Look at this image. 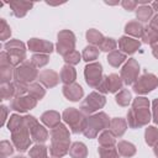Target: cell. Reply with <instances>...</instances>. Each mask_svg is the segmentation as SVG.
I'll return each instance as SVG.
<instances>
[{
  "instance_id": "44",
  "label": "cell",
  "mask_w": 158,
  "mask_h": 158,
  "mask_svg": "<svg viewBox=\"0 0 158 158\" xmlns=\"http://www.w3.org/2000/svg\"><path fill=\"white\" fill-rule=\"evenodd\" d=\"M0 151H1V158H6L9 154L12 153V147H11V144L9 142L2 141L1 146H0Z\"/></svg>"
},
{
  "instance_id": "45",
  "label": "cell",
  "mask_w": 158,
  "mask_h": 158,
  "mask_svg": "<svg viewBox=\"0 0 158 158\" xmlns=\"http://www.w3.org/2000/svg\"><path fill=\"white\" fill-rule=\"evenodd\" d=\"M10 35H11V30H10V27L7 26L6 21H5L4 19H1V28H0V36H1V40H6Z\"/></svg>"
},
{
  "instance_id": "23",
  "label": "cell",
  "mask_w": 158,
  "mask_h": 158,
  "mask_svg": "<svg viewBox=\"0 0 158 158\" xmlns=\"http://www.w3.org/2000/svg\"><path fill=\"white\" fill-rule=\"evenodd\" d=\"M43 123H46L49 128H54L59 125V114L56 111H47L41 116Z\"/></svg>"
},
{
  "instance_id": "22",
  "label": "cell",
  "mask_w": 158,
  "mask_h": 158,
  "mask_svg": "<svg viewBox=\"0 0 158 158\" xmlns=\"http://www.w3.org/2000/svg\"><path fill=\"white\" fill-rule=\"evenodd\" d=\"M60 80L65 84V85H69V84H73L74 80H75V77H77V73H75V69L70 65H64L62 68V72H60Z\"/></svg>"
},
{
  "instance_id": "29",
  "label": "cell",
  "mask_w": 158,
  "mask_h": 158,
  "mask_svg": "<svg viewBox=\"0 0 158 158\" xmlns=\"http://www.w3.org/2000/svg\"><path fill=\"white\" fill-rule=\"evenodd\" d=\"M86 38H88V41H89L90 43H93V44H95V46H100V44L102 43V41H104L102 35H101L99 31L94 30V28H91V30H89V31L86 32Z\"/></svg>"
},
{
  "instance_id": "19",
  "label": "cell",
  "mask_w": 158,
  "mask_h": 158,
  "mask_svg": "<svg viewBox=\"0 0 158 158\" xmlns=\"http://www.w3.org/2000/svg\"><path fill=\"white\" fill-rule=\"evenodd\" d=\"M38 80H40L42 84H44L47 88H52V86H56V85L58 84V81H59V75H58L56 72L47 69V70H43V72L40 73Z\"/></svg>"
},
{
  "instance_id": "27",
  "label": "cell",
  "mask_w": 158,
  "mask_h": 158,
  "mask_svg": "<svg viewBox=\"0 0 158 158\" xmlns=\"http://www.w3.org/2000/svg\"><path fill=\"white\" fill-rule=\"evenodd\" d=\"M117 151H118V153H120L121 156H123V157H131V156H133V154L136 153L135 146H133L132 143L126 142V141L118 142V144H117Z\"/></svg>"
},
{
  "instance_id": "7",
  "label": "cell",
  "mask_w": 158,
  "mask_h": 158,
  "mask_svg": "<svg viewBox=\"0 0 158 158\" xmlns=\"http://www.w3.org/2000/svg\"><path fill=\"white\" fill-rule=\"evenodd\" d=\"M6 53L10 56V62L12 65L21 63L25 59V44L19 40H12L5 44Z\"/></svg>"
},
{
  "instance_id": "52",
  "label": "cell",
  "mask_w": 158,
  "mask_h": 158,
  "mask_svg": "<svg viewBox=\"0 0 158 158\" xmlns=\"http://www.w3.org/2000/svg\"><path fill=\"white\" fill-rule=\"evenodd\" d=\"M154 153H156V156L158 157V143L154 146Z\"/></svg>"
},
{
  "instance_id": "41",
  "label": "cell",
  "mask_w": 158,
  "mask_h": 158,
  "mask_svg": "<svg viewBox=\"0 0 158 158\" xmlns=\"http://www.w3.org/2000/svg\"><path fill=\"white\" fill-rule=\"evenodd\" d=\"M15 95V85L14 84H2L1 88V98L2 99H9Z\"/></svg>"
},
{
  "instance_id": "2",
  "label": "cell",
  "mask_w": 158,
  "mask_h": 158,
  "mask_svg": "<svg viewBox=\"0 0 158 158\" xmlns=\"http://www.w3.org/2000/svg\"><path fill=\"white\" fill-rule=\"evenodd\" d=\"M52 146L49 147L51 156L54 158H60L69 151V132L64 125L59 123L51 131Z\"/></svg>"
},
{
  "instance_id": "9",
  "label": "cell",
  "mask_w": 158,
  "mask_h": 158,
  "mask_svg": "<svg viewBox=\"0 0 158 158\" xmlns=\"http://www.w3.org/2000/svg\"><path fill=\"white\" fill-rule=\"evenodd\" d=\"M158 85V79L151 73H146L133 83V90L137 94H146Z\"/></svg>"
},
{
  "instance_id": "26",
  "label": "cell",
  "mask_w": 158,
  "mask_h": 158,
  "mask_svg": "<svg viewBox=\"0 0 158 158\" xmlns=\"http://www.w3.org/2000/svg\"><path fill=\"white\" fill-rule=\"evenodd\" d=\"M152 14H153V9L148 5H141L136 10V16L142 22H147L152 17Z\"/></svg>"
},
{
  "instance_id": "47",
  "label": "cell",
  "mask_w": 158,
  "mask_h": 158,
  "mask_svg": "<svg viewBox=\"0 0 158 158\" xmlns=\"http://www.w3.org/2000/svg\"><path fill=\"white\" fill-rule=\"evenodd\" d=\"M153 121L158 125V99L153 101Z\"/></svg>"
},
{
  "instance_id": "25",
  "label": "cell",
  "mask_w": 158,
  "mask_h": 158,
  "mask_svg": "<svg viewBox=\"0 0 158 158\" xmlns=\"http://www.w3.org/2000/svg\"><path fill=\"white\" fill-rule=\"evenodd\" d=\"M69 154L73 158H85L86 154H88V151H86V147H85L84 143L75 142L69 148Z\"/></svg>"
},
{
  "instance_id": "20",
  "label": "cell",
  "mask_w": 158,
  "mask_h": 158,
  "mask_svg": "<svg viewBox=\"0 0 158 158\" xmlns=\"http://www.w3.org/2000/svg\"><path fill=\"white\" fill-rule=\"evenodd\" d=\"M139 44L141 43L137 40H133V38H130V37H121L118 40L120 49H122L125 53H128V54L135 53L139 48Z\"/></svg>"
},
{
  "instance_id": "39",
  "label": "cell",
  "mask_w": 158,
  "mask_h": 158,
  "mask_svg": "<svg viewBox=\"0 0 158 158\" xmlns=\"http://www.w3.org/2000/svg\"><path fill=\"white\" fill-rule=\"evenodd\" d=\"M11 68H12V65L1 63V81H2V84L9 83L10 78L12 77V69Z\"/></svg>"
},
{
  "instance_id": "32",
  "label": "cell",
  "mask_w": 158,
  "mask_h": 158,
  "mask_svg": "<svg viewBox=\"0 0 158 158\" xmlns=\"http://www.w3.org/2000/svg\"><path fill=\"white\" fill-rule=\"evenodd\" d=\"M142 40H143V42H144V43L153 44V43L158 40V32H157V31H154L152 27H147V28H144V32H143Z\"/></svg>"
},
{
  "instance_id": "31",
  "label": "cell",
  "mask_w": 158,
  "mask_h": 158,
  "mask_svg": "<svg viewBox=\"0 0 158 158\" xmlns=\"http://www.w3.org/2000/svg\"><path fill=\"white\" fill-rule=\"evenodd\" d=\"M146 142L149 146H156L158 143V130L153 126H149L146 130Z\"/></svg>"
},
{
  "instance_id": "36",
  "label": "cell",
  "mask_w": 158,
  "mask_h": 158,
  "mask_svg": "<svg viewBox=\"0 0 158 158\" xmlns=\"http://www.w3.org/2000/svg\"><path fill=\"white\" fill-rule=\"evenodd\" d=\"M131 101V93L128 90H121L117 95H116V102L121 106H127Z\"/></svg>"
},
{
  "instance_id": "28",
  "label": "cell",
  "mask_w": 158,
  "mask_h": 158,
  "mask_svg": "<svg viewBox=\"0 0 158 158\" xmlns=\"http://www.w3.org/2000/svg\"><path fill=\"white\" fill-rule=\"evenodd\" d=\"M126 59V56L123 53H121L120 51H112L109 57H107V62L112 65V67H118L121 65Z\"/></svg>"
},
{
  "instance_id": "8",
  "label": "cell",
  "mask_w": 158,
  "mask_h": 158,
  "mask_svg": "<svg viewBox=\"0 0 158 158\" xmlns=\"http://www.w3.org/2000/svg\"><path fill=\"white\" fill-rule=\"evenodd\" d=\"M23 118H25V125L27 126L33 141H36L37 143H43L48 138V132L42 126H40V123L36 121L33 116H26Z\"/></svg>"
},
{
  "instance_id": "15",
  "label": "cell",
  "mask_w": 158,
  "mask_h": 158,
  "mask_svg": "<svg viewBox=\"0 0 158 158\" xmlns=\"http://www.w3.org/2000/svg\"><path fill=\"white\" fill-rule=\"evenodd\" d=\"M36 99L32 96H19L16 99L12 100L11 102V107L16 111L20 112H26L27 110L32 109L36 106Z\"/></svg>"
},
{
  "instance_id": "40",
  "label": "cell",
  "mask_w": 158,
  "mask_h": 158,
  "mask_svg": "<svg viewBox=\"0 0 158 158\" xmlns=\"http://www.w3.org/2000/svg\"><path fill=\"white\" fill-rule=\"evenodd\" d=\"M31 63H32L36 68L43 67V65H46V64L48 63V56H46V54H35V56H32V58H31Z\"/></svg>"
},
{
  "instance_id": "4",
  "label": "cell",
  "mask_w": 158,
  "mask_h": 158,
  "mask_svg": "<svg viewBox=\"0 0 158 158\" xmlns=\"http://www.w3.org/2000/svg\"><path fill=\"white\" fill-rule=\"evenodd\" d=\"M63 118L70 126V128L74 133L84 132V130L86 127V118L83 116V114L80 111H78L73 107L67 109L63 112Z\"/></svg>"
},
{
  "instance_id": "30",
  "label": "cell",
  "mask_w": 158,
  "mask_h": 158,
  "mask_svg": "<svg viewBox=\"0 0 158 158\" xmlns=\"http://www.w3.org/2000/svg\"><path fill=\"white\" fill-rule=\"evenodd\" d=\"M99 143L102 147H112L115 144L114 135L110 131H105L99 136Z\"/></svg>"
},
{
  "instance_id": "24",
  "label": "cell",
  "mask_w": 158,
  "mask_h": 158,
  "mask_svg": "<svg viewBox=\"0 0 158 158\" xmlns=\"http://www.w3.org/2000/svg\"><path fill=\"white\" fill-rule=\"evenodd\" d=\"M125 32L127 35H131V36H135V37H142L143 32H144V28L138 21H131L126 25Z\"/></svg>"
},
{
  "instance_id": "6",
  "label": "cell",
  "mask_w": 158,
  "mask_h": 158,
  "mask_svg": "<svg viewBox=\"0 0 158 158\" xmlns=\"http://www.w3.org/2000/svg\"><path fill=\"white\" fill-rule=\"evenodd\" d=\"M37 75H38L37 69L31 62H23L20 67H17L15 69V73H14L16 81L23 83V84L35 80L37 78Z\"/></svg>"
},
{
  "instance_id": "53",
  "label": "cell",
  "mask_w": 158,
  "mask_h": 158,
  "mask_svg": "<svg viewBox=\"0 0 158 158\" xmlns=\"http://www.w3.org/2000/svg\"><path fill=\"white\" fill-rule=\"evenodd\" d=\"M15 158H25V157H21V156H17V157H15Z\"/></svg>"
},
{
  "instance_id": "49",
  "label": "cell",
  "mask_w": 158,
  "mask_h": 158,
  "mask_svg": "<svg viewBox=\"0 0 158 158\" xmlns=\"http://www.w3.org/2000/svg\"><path fill=\"white\" fill-rule=\"evenodd\" d=\"M152 48H153V56L156 58H158V40L152 44Z\"/></svg>"
},
{
  "instance_id": "12",
  "label": "cell",
  "mask_w": 158,
  "mask_h": 158,
  "mask_svg": "<svg viewBox=\"0 0 158 158\" xmlns=\"http://www.w3.org/2000/svg\"><path fill=\"white\" fill-rule=\"evenodd\" d=\"M12 142L19 151H26L30 147L31 139H30V133L26 125L12 131Z\"/></svg>"
},
{
  "instance_id": "37",
  "label": "cell",
  "mask_w": 158,
  "mask_h": 158,
  "mask_svg": "<svg viewBox=\"0 0 158 158\" xmlns=\"http://www.w3.org/2000/svg\"><path fill=\"white\" fill-rule=\"evenodd\" d=\"M99 154L101 158H118V153L114 147H100Z\"/></svg>"
},
{
  "instance_id": "51",
  "label": "cell",
  "mask_w": 158,
  "mask_h": 158,
  "mask_svg": "<svg viewBox=\"0 0 158 158\" xmlns=\"http://www.w3.org/2000/svg\"><path fill=\"white\" fill-rule=\"evenodd\" d=\"M152 9H153V10H156V11L158 12V1H156V2H153V4H152Z\"/></svg>"
},
{
  "instance_id": "21",
  "label": "cell",
  "mask_w": 158,
  "mask_h": 158,
  "mask_svg": "<svg viewBox=\"0 0 158 158\" xmlns=\"http://www.w3.org/2000/svg\"><path fill=\"white\" fill-rule=\"evenodd\" d=\"M126 121L121 117H116L110 121V132L115 136H122L126 131Z\"/></svg>"
},
{
  "instance_id": "46",
  "label": "cell",
  "mask_w": 158,
  "mask_h": 158,
  "mask_svg": "<svg viewBox=\"0 0 158 158\" xmlns=\"http://www.w3.org/2000/svg\"><path fill=\"white\" fill-rule=\"evenodd\" d=\"M121 5L123 6L125 10H127V11H132V10L136 9V6H137L138 4H137V1H133V0H123V1L121 2Z\"/></svg>"
},
{
  "instance_id": "33",
  "label": "cell",
  "mask_w": 158,
  "mask_h": 158,
  "mask_svg": "<svg viewBox=\"0 0 158 158\" xmlns=\"http://www.w3.org/2000/svg\"><path fill=\"white\" fill-rule=\"evenodd\" d=\"M30 158H47V148L43 144H36L30 151Z\"/></svg>"
},
{
  "instance_id": "16",
  "label": "cell",
  "mask_w": 158,
  "mask_h": 158,
  "mask_svg": "<svg viewBox=\"0 0 158 158\" xmlns=\"http://www.w3.org/2000/svg\"><path fill=\"white\" fill-rule=\"evenodd\" d=\"M28 48L33 52H41V53H51L53 51V44L44 40L38 38H31L28 41Z\"/></svg>"
},
{
  "instance_id": "17",
  "label": "cell",
  "mask_w": 158,
  "mask_h": 158,
  "mask_svg": "<svg viewBox=\"0 0 158 158\" xmlns=\"http://www.w3.org/2000/svg\"><path fill=\"white\" fill-rule=\"evenodd\" d=\"M63 94L67 99H69L72 101H78L83 96V88L77 83L64 85L63 86Z\"/></svg>"
},
{
  "instance_id": "13",
  "label": "cell",
  "mask_w": 158,
  "mask_h": 158,
  "mask_svg": "<svg viewBox=\"0 0 158 158\" xmlns=\"http://www.w3.org/2000/svg\"><path fill=\"white\" fill-rule=\"evenodd\" d=\"M138 73H139V65L136 62V59L131 58L121 69V79H123L126 84H133L138 79Z\"/></svg>"
},
{
  "instance_id": "34",
  "label": "cell",
  "mask_w": 158,
  "mask_h": 158,
  "mask_svg": "<svg viewBox=\"0 0 158 158\" xmlns=\"http://www.w3.org/2000/svg\"><path fill=\"white\" fill-rule=\"evenodd\" d=\"M28 94H30V96L38 100V99H42L44 96V89L40 84H31L28 86Z\"/></svg>"
},
{
  "instance_id": "14",
  "label": "cell",
  "mask_w": 158,
  "mask_h": 158,
  "mask_svg": "<svg viewBox=\"0 0 158 158\" xmlns=\"http://www.w3.org/2000/svg\"><path fill=\"white\" fill-rule=\"evenodd\" d=\"M122 86V80L117 74H110L105 77L99 84L98 89L101 93H116Z\"/></svg>"
},
{
  "instance_id": "42",
  "label": "cell",
  "mask_w": 158,
  "mask_h": 158,
  "mask_svg": "<svg viewBox=\"0 0 158 158\" xmlns=\"http://www.w3.org/2000/svg\"><path fill=\"white\" fill-rule=\"evenodd\" d=\"M116 42L112 40V38H104L102 43L99 46V48L101 51H105V52H109V51H114L116 48Z\"/></svg>"
},
{
  "instance_id": "18",
  "label": "cell",
  "mask_w": 158,
  "mask_h": 158,
  "mask_svg": "<svg viewBox=\"0 0 158 158\" xmlns=\"http://www.w3.org/2000/svg\"><path fill=\"white\" fill-rule=\"evenodd\" d=\"M7 5L12 9L15 16L23 17L27 14V11L33 6V2H30V1H10V2H7Z\"/></svg>"
},
{
  "instance_id": "3",
  "label": "cell",
  "mask_w": 158,
  "mask_h": 158,
  "mask_svg": "<svg viewBox=\"0 0 158 158\" xmlns=\"http://www.w3.org/2000/svg\"><path fill=\"white\" fill-rule=\"evenodd\" d=\"M109 127H110V120L107 115L104 112H99L86 118V127L83 133L89 138H94L99 131Z\"/></svg>"
},
{
  "instance_id": "35",
  "label": "cell",
  "mask_w": 158,
  "mask_h": 158,
  "mask_svg": "<svg viewBox=\"0 0 158 158\" xmlns=\"http://www.w3.org/2000/svg\"><path fill=\"white\" fill-rule=\"evenodd\" d=\"M98 56H99V49L96 47H94V46H88L84 49V52H83V58L86 62H90V60L96 59Z\"/></svg>"
},
{
  "instance_id": "5",
  "label": "cell",
  "mask_w": 158,
  "mask_h": 158,
  "mask_svg": "<svg viewBox=\"0 0 158 158\" xmlns=\"http://www.w3.org/2000/svg\"><path fill=\"white\" fill-rule=\"evenodd\" d=\"M75 46V36L69 30H63L58 33V43H57V52L63 57L68 56L74 51Z\"/></svg>"
},
{
  "instance_id": "50",
  "label": "cell",
  "mask_w": 158,
  "mask_h": 158,
  "mask_svg": "<svg viewBox=\"0 0 158 158\" xmlns=\"http://www.w3.org/2000/svg\"><path fill=\"white\" fill-rule=\"evenodd\" d=\"M1 109H2V123H4L5 122V116H6V107L1 106Z\"/></svg>"
},
{
  "instance_id": "48",
  "label": "cell",
  "mask_w": 158,
  "mask_h": 158,
  "mask_svg": "<svg viewBox=\"0 0 158 158\" xmlns=\"http://www.w3.org/2000/svg\"><path fill=\"white\" fill-rule=\"evenodd\" d=\"M149 27H152L154 31L158 32V15H156V16L151 20V25H149Z\"/></svg>"
},
{
  "instance_id": "38",
  "label": "cell",
  "mask_w": 158,
  "mask_h": 158,
  "mask_svg": "<svg viewBox=\"0 0 158 158\" xmlns=\"http://www.w3.org/2000/svg\"><path fill=\"white\" fill-rule=\"evenodd\" d=\"M23 125H25V118L23 117H20L19 115H12L10 117V121H9V130L12 132V131L20 128Z\"/></svg>"
},
{
  "instance_id": "43",
  "label": "cell",
  "mask_w": 158,
  "mask_h": 158,
  "mask_svg": "<svg viewBox=\"0 0 158 158\" xmlns=\"http://www.w3.org/2000/svg\"><path fill=\"white\" fill-rule=\"evenodd\" d=\"M64 60H65V63H68L69 65H70V64H77V63H79V60H80V54H79L78 51H73L72 53H69L68 56L64 57Z\"/></svg>"
},
{
  "instance_id": "10",
  "label": "cell",
  "mask_w": 158,
  "mask_h": 158,
  "mask_svg": "<svg viewBox=\"0 0 158 158\" xmlns=\"http://www.w3.org/2000/svg\"><path fill=\"white\" fill-rule=\"evenodd\" d=\"M105 96L104 95H101V94H99V93H91L84 101H83V104H81V111L84 112V114H91V112H94V111H96V110H99V109H101L104 105H105Z\"/></svg>"
},
{
  "instance_id": "11",
  "label": "cell",
  "mask_w": 158,
  "mask_h": 158,
  "mask_svg": "<svg viewBox=\"0 0 158 158\" xmlns=\"http://www.w3.org/2000/svg\"><path fill=\"white\" fill-rule=\"evenodd\" d=\"M84 74H85V80L88 83V85L90 86H99V84L101 83L102 78H101V74H102V68H101V64L100 63H91V64H88L85 67V70H84Z\"/></svg>"
},
{
  "instance_id": "1",
  "label": "cell",
  "mask_w": 158,
  "mask_h": 158,
  "mask_svg": "<svg viewBox=\"0 0 158 158\" xmlns=\"http://www.w3.org/2000/svg\"><path fill=\"white\" fill-rule=\"evenodd\" d=\"M128 126L132 128L141 127L149 122V101L146 98H137L132 104V109L127 114Z\"/></svg>"
}]
</instances>
